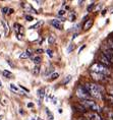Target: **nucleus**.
I'll use <instances>...</instances> for the list:
<instances>
[{"instance_id": "1", "label": "nucleus", "mask_w": 113, "mask_h": 120, "mask_svg": "<svg viewBox=\"0 0 113 120\" xmlns=\"http://www.w3.org/2000/svg\"><path fill=\"white\" fill-rule=\"evenodd\" d=\"M86 91L89 93L91 97L95 99H103L104 89L99 85H95V83H86L84 86Z\"/></svg>"}, {"instance_id": "2", "label": "nucleus", "mask_w": 113, "mask_h": 120, "mask_svg": "<svg viewBox=\"0 0 113 120\" xmlns=\"http://www.w3.org/2000/svg\"><path fill=\"white\" fill-rule=\"evenodd\" d=\"M90 70H91V72L103 74V75H106V76L110 74V71L108 68H107V66H105V65H103L101 63H94L90 67Z\"/></svg>"}, {"instance_id": "3", "label": "nucleus", "mask_w": 113, "mask_h": 120, "mask_svg": "<svg viewBox=\"0 0 113 120\" xmlns=\"http://www.w3.org/2000/svg\"><path fill=\"white\" fill-rule=\"evenodd\" d=\"M81 105L85 108L86 110H92V112H99L101 111L100 106L98 105L96 102H94L93 100H82L81 101Z\"/></svg>"}, {"instance_id": "4", "label": "nucleus", "mask_w": 113, "mask_h": 120, "mask_svg": "<svg viewBox=\"0 0 113 120\" xmlns=\"http://www.w3.org/2000/svg\"><path fill=\"white\" fill-rule=\"evenodd\" d=\"M76 96L82 99V100H90V97L91 96L89 95V93L86 91V89L84 88V86H79L78 89H76V92H75Z\"/></svg>"}, {"instance_id": "5", "label": "nucleus", "mask_w": 113, "mask_h": 120, "mask_svg": "<svg viewBox=\"0 0 113 120\" xmlns=\"http://www.w3.org/2000/svg\"><path fill=\"white\" fill-rule=\"evenodd\" d=\"M86 119L87 120H103L97 112H88L86 113Z\"/></svg>"}, {"instance_id": "6", "label": "nucleus", "mask_w": 113, "mask_h": 120, "mask_svg": "<svg viewBox=\"0 0 113 120\" xmlns=\"http://www.w3.org/2000/svg\"><path fill=\"white\" fill-rule=\"evenodd\" d=\"M91 76L94 80H97V82H105L106 80V75H103V74H99V73H94L91 72Z\"/></svg>"}, {"instance_id": "7", "label": "nucleus", "mask_w": 113, "mask_h": 120, "mask_svg": "<svg viewBox=\"0 0 113 120\" xmlns=\"http://www.w3.org/2000/svg\"><path fill=\"white\" fill-rule=\"evenodd\" d=\"M99 61H100V63H101V64L105 65V66H109V65H111L110 61L106 58V56L104 55L103 53H101L100 55H99Z\"/></svg>"}, {"instance_id": "8", "label": "nucleus", "mask_w": 113, "mask_h": 120, "mask_svg": "<svg viewBox=\"0 0 113 120\" xmlns=\"http://www.w3.org/2000/svg\"><path fill=\"white\" fill-rule=\"evenodd\" d=\"M103 54L106 56V58L110 61V63L112 64V63H113V53L111 52V51H110L109 48H106V49H104Z\"/></svg>"}, {"instance_id": "9", "label": "nucleus", "mask_w": 113, "mask_h": 120, "mask_svg": "<svg viewBox=\"0 0 113 120\" xmlns=\"http://www.w3.org/2000/svg\"><path fill=\"white\" fill-rule=\"evenodd\" d=\"M51 25L54 26V28L58 29V30H63V23L60 20H57V19H52L51 20Z\"/></svg>"}, {"instance_id": "10", "label": "nucleus", "mask_w": 113, "mask_h": 120, "mask_svg": "<svg viewBox=\"0 0 113 120\" xmlns=\"http://www.w3.org/2000/svg\"><path fill=\"white\" fill-rule=\"evenodd\" d=\"M93 23H94V20L92 19H88V20H86V22H85V25H84V30H85V31H88L89 29H91V28H92Z\"/></svg>"}, {"instance_id": "11", "label": "nucleus", "mask_w": 113, "mask_h": 120, "mask_svg": "<svg viewBox=\"0 0 113 120\" xmlns=\"http://www.w3.org/2000/svg\"><path fill=\"white\" fill-rule=\"evenodd\" d=\"M44 96H45V91H44V89H39L38 90V97H39V100L42 101Z\"/></svg>"}, {"instance_id": "12", "label": "nucleus", "mask_w": 113, "mask_h": 120, "mask_svg": "<svg viewBox=\"0 0 113 120\" xmlns=\"http://www.w3.org/2000/svg\"><path fill=\"white\" fill-rule=\"evenodd\" d=\"M32 59H33V61H34V63L36 64V65H39L40 63H41V57L40 56H36V57H32Z\"/></svg>"}, {"instance_id": "13", "label": "nucleus", "mask_w": 113, "mask_h": 120, "mask_svg": "<svg viewBox=\"0 0 113 120\" xmlns=\"http://www.w3.org/2000/svg\"><path fill=\"white\" fill-rule=\"evenodd\" d=\"M40 66L39 65H36V66L33 68V74H34V75H38V74L40 73Z\"/></svg>"}, {"instance_id": "14", "label": "nucleus", "mask_w": 113, "mask_h": 120, "mask_svg": "<svg viewBox=\"0 0 113 120\" xmlns=\"http://www.w3.org/2000/svg\"><path fill=\"white\" fill-rule=\"evenodd\" d=\"M48 43H49V45H53L55 43V37L53 35H51V36H49L48 37Z\"/></svg>"}, {"instance_id": "15", "label": "nucleus", "mask_w": 113, "mask_h": 120, "mask_svg": "<svg viewBox=\"0 0 113 120\" xmlns=\"http://www.w3.org/2000/svg\"><path fill=\"white\" fill-rule=\"evenodd\" d=\"M42 25H43V22H38L37 23H36V25L32 26H31V28H30V29H31V30H36V29L40 28V26H42Z\"/></svg>"}, {"instance_id": "16", "label": "nucleus", "mask_w": 113, "mask_h": 120, "mask_svg": "<svg viewBox=\"0 0 113 120\" xmlns=\"http://www.w3.org/2000/svg\"><path fill=\"white\" fill-rule=\"evenodd\" d=\"M2 25H3L4 30H5V36H7L8 33H9V26H7V23L5 22H2Z\"/></svg>"}, {"instance_id": "17", "label": "nucleus", "mask_w": 113, "mask_h": 120, "mask_svg": "<svg viewBox=\"0 0 113 120\" xmlns=\"http://www.w3.org/2000/svg\"><path fill=\"white\" fill-rule=\"evenodd\" d=\"M59 76V74L57 73V72H54V73H52L51 74V76H50V80H54V79H56L57 77Z\"/></svg>"}, {"instance_id": "18", "label": "nucleus", "mask_w": 113, "mask_h": 120, "mask_svg": "<svg viewBox=\"0 0 113 120\" xmlns=\"http://www.w3.org/2000/svg\"><path fill=\"white\" fill-rule=\"evenodd\" d=\"M71 77H72L71 75H67L66 77H65V79H64V80H63V85H66L67 82H69L70 80H71Z\"/></svg>"}, {"instance_id": "19", "label": "nucleus", "mask_w": 113, "mask_h": 120, "mask_svg": "<svg viewBox=\"0 0 113 120\" xmlns=\"http://www.w3.org/2000/svg\"><path fill=\"white\" fill-rule=\"evenodd\" d=\"M109 49L113 53V39H109Z\"/></svg>"}, {"instance_id": "20", "label": "nucleus", "mask_w": 113, "mask_h": 120, "mask_svg": "<svg viewBox=\"0 0 113 120\" xmlns=\"http://www.w3.org/2000/svg\"><path fill=\"white\" fill-rule=\"evenodd\" d=\"M3 75L6 76V77H9V76H12V73L10 71H7V70H4L3 71Z\"/></svg>"}, {"instance_id": "21", "label": "nucleus", "mask_w": 113, "mask_h": 120, "mask_svg": "<svg viewBox=\"0 0 113 120\" xmlns=\"http://www.w3.org/2000/svg\"><path fill=\"white\" fill-rule=\"evenodd\" d=\"M107 120H113V112L107 113Z\"/></svg>"}, {"instance_id": "22", "label": "nucleus", "mask_w": 113, "mask_h": 120, "mask_svg": "<svg viewBox=\"0 0 113 120\" xmlns=\"http://www.w3.org/2000/svg\"><path fill=\"white\" fill-rule=\"evenodd\" d=\"M73 49H74V45H73V44H70V45H69V47L67 48V52H68V53L72 52V50H73Z\"/></svg>"}, {"instance_id": "23", "label": "nucleus", "mask_w": 113, "mask_h": 120, "mask_svg": "<svg viewBox=\"0 0 113 120\" xmlns=\"http://www.w3.org/2000/svg\"><path fill=\"white\" fill-rule=\"evenodd\" d=\"M19 57H20V59H26V58H28V57H29V55L26 54V52H23V53L20 54Z\"/></svg>"}, {"instance_id": "24", "label": "nucleus", "mask_w": 113, "mask_h": 120, "mask_svg": "<svg viewBox=\"0 0 113 120\" xmlns=\"http://www.w3.org/2000/svg\"><path fill=\"white\" fill-rule=\"evenodd\" d=\"M95 7V3H94V2H93V3H91V5H89V6H88V8H87V10L89 11V12H90V11L92 10V9H93V8Z\"/></svg>"}, {"instance_id": "25", "label": "nucleus", "mask_w": 113, "mask_h": 120, "mask_svg": "<svg viewBox=\"0 0 113 120\" xmlns=\"http://www.w3.org/2000/svg\"><path fill=\"white\" fill-rule=\"evenodd\" d=\"M105 98H106V99H108V100L110 101V103H111V104H113V97H112V96L108 95V96H106Z\"/></svg>"}, {"instance_id": "26", "label": "nucleus", "mask_w": 113, "mask_h": 120, "mask_svg": "<svg viewBox=\"0 0 113 120\" xmlns=\"http://www.w3.org/2000/svg\"><path fill=\"white\" fill-rule=\"evenodd\" d=\"M26 19L28 20V22H32V20H34L33 16H31V15H26Z\"/></svg>"}, {"instance_id": "27", "label": "nucleus", "mask_w": 113, "mask_h": 120, "mask_svg": "<svg viewBox=\"0 0 113 120\" xmlns=\"http://www.w3.org/2000/svg\"><path fill=\"white\" fill-rule=\"evenodd\" d=\"M10 88L12 89L13 91H15V92H17V91H19V88H17V86H15L14 85H12V83H11V85H10Z\"/></svg>"}, {"instance_id": "28", "label": "nucleus", "mask_w": 113, "mask_h": 120, "mask_svg": "<svg viewBox=\"0 0 113 120\" xmlns=\"http://www.w3.org/2000/svg\"><path fill=\"white\" fill-rule=\"evenodd\" d=\"M8 9H9V8H8V7H3V8H2V13H8Z\"/></svg>"}, {"instance_id": "29", "label": "nucleus", "mask_w": 113, "mask_h": 120, "mask_svg": "<svg viewBox=\"0 0 113 120\" xmlns=\"http://www.w3.org/2000/svg\"><path fill=\"white\" fill-rule=\"evenodd\" d=\"M46 52H47V54H48V55H49V57H53V54H52V50L48 49V50L46 51Z\"/></svg>"}, {"instance_id": "30", "label": "nucleus", "mask_w": 113, "mask_h": 120, "mask_svg": "<svg viewBox=\"0 0 113 120\" xmlns=\"http://www.w3.org/2000/svg\"><path fill=\"white\" fill-rule=\"evenodd\" d=\"M64 14H65V11L63 9H61V10L58 11V15H64Z\"/></svg>"}, {"instance_id": "31", "label": "nucleus", "mask_w": 113, "mask_h": 120, "mask_svg": "<svg viewBox=\"0 0 113 120\" xmlns=\"http://www.w3.org/2000/svg\"><path fill=\"white\" fill-rule=\"evenodd\" d=\"M43 52H44L43 49H37V50H36V53H37V54H42Z\"/></svg>"}, {"instance_id": "32", "label": "nucleus", "mask_w": 113, "mask_h": 120, "mask_svg": "<svg viewBox=\"0 0 113 120\" xmlns=\"http://www.w3.org/2000/svg\"><path fill=\"white\" fill-rule=\"evenodd\" d=\"M69 19H70V22H73V20L75 19V15H74V14H71L70 17H69Z\"/></svg>"}, {"instance_id": "33", "label": "nucleus", "mask_w": 113, "mask_h": 120, "mask_svg": "<svg viewBox=\"0 0 113 120\" xmlns=\"http://www.w3.org/2000/svg\"><path fill=\"white\" fill-rule=\"evenodd\" d=\"M26 54H28L29 56H30V55H32V49H30V48H29V49H26Z\"/></svg>"}, {"instance_id": "34", "label": "nucleus", "mask_w": 113, "mask_h": 120, "mask_svg": "<svg viewBox=\"0 0 113 120\" xmlns=\"http://www.w3.org/2000/svg\"><path fill=\"white\" fill-rule=\"evenodd\" d=\"M52 71H53V68H52V67H50V68H48V70H47V71H46V75H47V74H48V73H50V72H52Z\"/></svg>"}, {"instance_id": "35", "label": "nucleus", "mask_w": 113, "mask_h": 120, "mask_svg": "<svg viewBox=\"0 0 113 120\" xmlns=\"http://www.w3.org/2000/svg\"><path fill=\"white\" fill-rule=\"evenodd\" d=\"M13 9H12V8H9V9H8V14H12L13 13Z\"/></svg>"}, {"instance_id": "36", "label": "nucleus", "mask_w": 113, "mask_h": 120, "mask_svg": "<svg viewBox=\"0 0 113 120\" xmlns=\"http://www.w3.org/2000/svg\"><path fill=\"white\" fill-rule=\"evenodd\" d=\"M33 106H34V104H33V103H28V107L29 108H32Z\"/></svg>"}, {"instance_id": "37", "label": "nucleus", "mask_w": 113, "mask_h": 120, "mask_svg": "<svg viewBox=\"0 0 113 120\" xmlns=\"http://www.w3.org/2000/svg\"><path fill=\"white\" fill-rule=\"evenodd\" d=\"M85 47H86V45H84V46H83V47H81V48H79V52H82V50H83V49H85Z\"/></svg>"}, {"instance_id": "38", "label": "nucleus", "mask_w": 113, "mask_h": 120, "mask_svg": "<svg viewBox=\"0 0 113 120\" xmlns=\"http://www.w3.org/2000/svg\"><path fill=\"white\" fill-rule=\"evenodd\" d=\"M20 88H22V89H23V90H25L26 92H29V90H28V89H26V88H25V86H20Z\"/></svg>"}, {"instance_id": "39", "label": "nucleus", "mask_w": 113, "mask_h": 120, "mask_svg": "<svg viewBox=\"0 0 113 120\" xmlns=\"http://www.w3.org/2000/svg\"><path fill=\"white\" fill-rule=\"evenodd\" d=\"M78 120H87V119H86L85 117H79V118Z\"/></svg>"}, {"instance_id": "40", "label": "nucleus", "mask_w": 113, "mask_h": 120, "mask_svg": "<svg viewBox=\"0 0 113 120\" xmlns=\"http://www.w3.org/2000/svg\"><path fill=\"white\" fill-rule=\"evenodd\" d=\"M105 13H106V10H103L102 11V15H105Z\"/></svg>"}, {"instance_id": "41", "label": "nucleus", "mask_w": 113, "mask_h": 120, "mask_svg": "<svg viewBox=\"0 0 113 120\" xmlns=\"http://www.w3.org/2000/svg\"><path fill=\"white\" fill-rule=\"evenodd\" d=\"M2 86V82H0V86Z\"/></svg>"}]
</instances>
